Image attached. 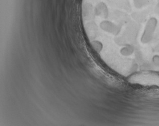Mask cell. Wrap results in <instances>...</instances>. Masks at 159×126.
Here are the masks:
<instances>
[{
  "mask_svg": "<svg viewBox=\"0 0 159 126\" xmlns=\"http://www.w3.org/2000/svg\"><path fill=\"white\" fill-rule=\"evenodd\" d=\"M157 23V20L155 18H152L148 21L141 38L143 43H148L151 41L156 29Z\"/></svg>",
  "mask_w": 159,
  "mask_h": 126,
  "instance_id": "2",
  "label": "cell"
},
{
  "mask_svg": "<svg viewBox=\"0 0 159 126\" xmlns=\"http://www.w3.org/2000/svg\"><path fill=\"white\" fill-rule=\"evenodd\" d=\"M153 61L157 66L159 67V56H155L153 58Z\"/></svg>",
  "mask_w": 159,
  "mask_h": 126,
  "instance_id": "3",
  "label": "cell"
},
{
  "mask_svg": "<svg viewBox=\"0 0 159 126\" xmlns=\"http://www.w3.org/2000/svg\"><path fill=\"white\" fill-rule=\"evenodd\" d=\"M129 80L142 85L159 86V73L151 72L139 73L133 75Z\"/></svg>",
  "mask_w": 159,
  "mask_h": 126,
  "instance_id": "1",
  "label": "cell"
}]
</instances>
